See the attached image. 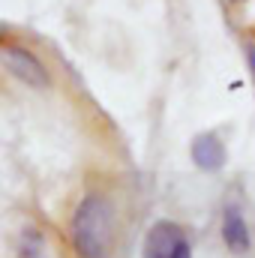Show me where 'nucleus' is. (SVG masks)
I'll list each match as a JSON object with an SVG mask.
<instances>
[{"label": "nucleus", "instance_id": "obj_7", "mask_svg": "<svg viewBox=\"0 0 255 258\" xmlns=\"http://www.w3.org/2000/svg\"><path fill=\"white\" fill-rule=\"evenodd\" d=\"M231 3H240V0H231Z\"/></svg>", "mask_w": 255, "mask_h": 258}, {"label": "nucleus", "instance_id": "obj_4", "mask_svg": "<svg viewBox=\"0 0 255 258\" xmlns=\"http://www.w3.org/2000/svg\"><path fill=\"white\" fill-rule=\"evenodd\" d=\"M192 162L201 168V171H219L225 162H228V150L222 144V138L216 132H201L192 138Z\"/></svg>", "mask_w": 255, "mask_h": 258}, {"label": "nucleus", "instance_id": "obj_6", "mask_svg": "<svg viewBox=\"0 0 255 258\" xmlns=\"http://www.w3.org/2000/svg\"><path fill=\"white\" fill-rule=\"evenodd\" d=\"M246 63H249V72L255 78V45H246Z\"/></svg>", "mask_w": 255, "mask_h": 258}, {"label": "nucleus", "instance_id": "obj_1", "mask_svg": "<svg viewBox=\"0 0 255 258\" xmlns=\"http://www.w3.org/2000/svg\"><path fill=\"white\" fill-rule=\"evenodd\" d=\"M114 240V210L108 198L87 195L72 216V243L81 258H105Z\"/></svg>", "mask_w": 255, "mask_h": 258}, {"label": "nucleus", "instance_id": "obj_5", "mask_svg": "<svg viewBox=\"0 0 255 258\" xmlns=\"http://www.w3.org/2000/svg\"><path fill=\"white\" fill-rule=\"evenodd\" d=\"M222 240L231 252H246L252 237H249V228H246V219L240 213L237 204H228L225 213H222Z\"/></svg>", "mask_w": 255, "mask_h": 258}, {"label": "nucleus", "instance_id": "obj_3", "mask_svg": "<svg viewBox=\"0 0 255 258\" xmlns=\"http://www.w3.org/2000/svg\"><path fill=\"white\" fill-rule=\"evenodd\" d=\"M3 66H6L18 81H24L27 87L42 90V87L51 84V75H48L45 63H42L30 48H24V45H12V42L3 45Z\"/></svg>", "mask_w": 255, "mask_h": 258}, {"label": "nucleus", "instance_id": "obj_2", "mask_svg": "<svg viewBox=\"0 0 255 258\" xmlns=\"http://www.w3.org/2000/svg\"><path fill=\"white\" fill-rule=\"evenodd\" d=\"M144 258H192L189 240L183 234L180 225L174 222H156L150 231H147V240H144Z\"/></svg>", "mask_w": 255, "mask_h": 258}]
</instances>
